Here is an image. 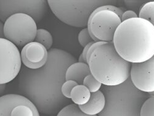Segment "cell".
<instances>
[{
    "instance_id": "6da1fadb",
    "label": "cell",
    "mask_w": 154,
    "mask_h": 116,
    "mask_svg": "<svg viewBox=\"0 0 154 116\" xmlns=\"http://www.w3.org/2000/svg\"><path fill=\"white\" fill-rule=\"evenodd\" d=\"M48 60L43 67L29 69L23 67L19 77V90L36 106L39 112L46 115L58 113L68 105L61 87L66 81V73L76 58L67 51L53 48L48 51Z\"/></svg>"
},
{
    "instance_id": "7a4b0ae2",
    "label": "cell",
    "mask_w": 154,
    "mask_h": 116,
    "mask_svg": "<svg viewBox=\"0 0 154 116\" xmlns=\"http://www.w3.org/2000/svg\"><path fill=\"white\" fill-rule=\"evenodd\" d=\"M113 44L118 54L131 64L146 61L154 56L153 25L139 17L122 22Z\"/></svg>"
},
{
    "instance_id": "3957f363",
    "label": "cell",
    "mask_w": 154,
    "mask_h": 116,
    "mask_svg": "<svg viewBox=\"0 0 154 116\" xmlns=\"http://www.w3.org/2000/svg\"><path fill=\"white\" fill-rule=\"evenodd\" d=\"M87 64L91 74L104 86L120 85L130 77L131 64L118 54L113 42L97 48Z\"/></svg>"
},
{
    "instance_id": "277c9868",
    "label": "cell",
    "mask_w": 154,
    "mask_h": 116,
    "mask_svg": "<svg viewBox=\"0 0 154 116\" xmlns=\"http://www.w3.org/2000/svg\"><path fill=\"white\" fill-rule=\"evenodd\" d=\"M106 103L97 116H140V110L149 93L139 91L130 78L123 83L114 86L101 87Z\"/></svg>"
},
{
    "instance_id": "5b68a950",
    "label": "cell",
    "mask_w": 154,
    "mask_h": 116,
    "mask_svg": "<svg viewBox=\"0 0 154 116\" xmlns=\"http://www.w3.org/2000/svg\"><path fill=\"white\" fill-rule=\"evenodd\" d=\"M53 13L62 22L77 28H86L89 16L97 8L110 5L107 0H48Z\"/></svg>"
},
{
    "instance_id": "8992f818",
    "label": "cell",
    "mask_w": 154,
    "mask_h": 116,
    "mask_svg": "<svg viewBox=\"0 0 154 116\" xmlns=\"http://www.w3.org/2000/svg\"><path fill=\"white\" fill-rule=\"evenodd\" d=\"M123 11L110 5L96 9L89 16L87 28L93 40L96 42H113L115 32L121 24Z\"/></svg>"
},
{
    "instance_id": "52a82bcc",
    "label": "cell",
    "mask_w": 154,
    "mask_h": 116,
    "mask_svg": "<svg viewBox=\"0 0 154 116\" xmlns=\"http://www.w3.org/2000/svg\"><path fill=\"white\" fill-rule=\"evenodd\" d=\"M37 30L35 20L25 14L12 15L4 23L5 38L17 47H23L34 42Z\"/></svg>"
},
{
    "instance_id": "ba28073f",
    "label": "cell",
    "mask_w": 154,
    "mask_h": 116,
    "mask_svg": "<svg viewBox=\"0 0 154 116\" xmlns=\"http://www.w3.org/2000/svg\"><path fill=\"white\" fill-rule=\"evenodd\" d=\"M48 5L46 0H0V20L5 22L12 15L22 13L39 22L46 14Z\"/></svg>"
},
{
    "instance_id": "9c48e42d",
    "label": "cell",
    "mask_w": 154,
    "mask_h": 116,
    "mask_svg": "<svg viewBox=\"0 0 154 116\" xmlns=\"http://www.w3.org/2000/svg\"><path fill=\"white\" fill-rule=\"evenodd\" d=\"M22 69L18 48L6 38H0V84L13 80Z\"/></svg>"
},
{
    "instance_id": "30bf717a",
    "label": "cell",
    "mask_w": 154,
    "mask_h": 116,
    "mask_svg": "<svg viewBox=\"0 0 154 116\" xmlns=\"http://www.w3.org/2000/svg\"><path fill=\"white\" fill-rule=\"evenodd\" d=\"M133 85L139 91L146 93L154 92V56L149 60L132 63L130 77Z\"/></svg>"
},
{
    "instance_id": "8fae6325",
    "label": "cell",
    "mask_w": 154,
    "mask_h": 116,
    "mask_svg": "<svg viewBox=\"0 0 154 116\" xmlns=\"http://www.w3.org/2000/svg\"><path fill=\"white\" fill-rule=\"evenodd\" d=\"M48 51L42 44L33 42L24 46L20 52L22 63L29 69H38L45 66L48 60Z\"/></svg>"
},
{
    "instance_id": "7c38bea8",
    "label": "cell",
    "mask_w": 154,
    "mask_h": 116,
    "mask_svg": "<svg viewBox=\"0 0 154 116\" xmlns=\"http://www.w3.org/2000/svg\"><path fill=\"white\" fill-rule=\"evenodd\" d=\"M26 105L35 111H38L36 106L26 97L21 95L9 94L0 97V116H11V112L16 106Z\"/></svg>"
},
{
    "instance_id": "4fadbf2b",
    "label": "cell",
    "mask_w": 154,
    "mask_h": 116,
    "mask_svg": "<svg viewBox=\"0 0 154 116\" xmlns=\"http://www.w3.org/2000/svg\"><path fill=\"white\" fill-rule=\"evenodd\" d=\"M106 97L101 90L92 93L86 104L79 106L80 110L89 115H97L104 110L106 106Z\"/></svg>"
},
{
    "instance_id": "5bb4252c",
    "label": "cell",
    "mask_w": 154,
    "mask_h": 116,
    "mask_svg": "<svg viewBox=\"0 0 154 116\" xmlns=\"http://www.w3.org/2000/svg\"><path fill=\"white\" fill-rule=\"evenodd\" d=\"M89 74H91V72L87 63L76 62L67 68L66 80H73L79 85H83L85 78Z\"/></svg>"
},
{
    "instance_id": "9a60e30c",
    "label": "cell",
    "mask_w": 154,
    "mask_h": 116,
    "mask_svg": "<svg viewBox=\"0 0 154 116\" xmlns=\"http://www.w3.org/2000/svg\"><path fill=\"white\" fill-rule=\"evenodd\" d=\"M91 92L83 85L75 86L71 92V99L77 106L84 105L88 102L91 96Z\"/></svg>"
},
{
    "instance_id": "2e32d148",
    "label": "cell",
    "mask_w": 154,
    "mask_h": 116,
    "mask_svg": "<svg viewBox=\"0 0 154 116\" xmlns=\"http://www.w3.org/2000/svg\"><path fill=\"white\" fill-rule=\"evenodd\" d=\"M35 42L42 44L48 50H49L53 44V38L48 30L40 29L37 30Z\"/></svg>"
},
{
    "instance_id": "e0dca14e",
    "label": "cell",
    "mask_w": 154,
    "mask_h": 116,
    "mask_svg": "<svg viewBox=\"0 0 154 116\" xmlns=\"http://www.w3.org/2000/svg\"><path fill=\"white\" fill-rule=\"evenodd\" d=\"M138 17L149 21L154 27V1L148 2L141 7Z\"/></svg>"
},
{
    "instance_id": "ac0fdd59",
    "label": "cell",
    "mask_w": 154,
    "mask_h": 116,
    "mask_svg": "<svg viewBox=\"0 0 154 116\" xmlns=\"http://www.w3.org/2000/svg\"><path fill=\"white\" fill-rule=\"evenodd\" d=\"M57 116H97L89 115L83 113L79 106L75 104H70L63 108L58 113Z\"/></svg>"
},
{
    "instance_id": "d6986e66",
    "label": "cell",
    "mask_w": 154,
    "mask_h": 116,
    "mask_svg": "<svg viewBox=\"0 0 154 116\" xmlns=\"http://www.w3.org/2000/svg\"><path fill=\"white\" fill-rule=\"evenodd\" d=\"M11 116H40L39 111H35L26 105L16 106L11 112Z\"/></svg>"
},
{
    "instance_id": "ffe728a7",
    "label": "cell",
    "mask_w": 154,
    "mask_h": 116,
    "mask_svg": "<svg viewBox=\"0 0 154 116\" xmlns=\"http://www.w3.org/2000/svg\"><path fill=\"white\" fill-rule=\"evenodd\" d=\"M83 85L89 90L91 93L99 91L102 87V84L94 78L91 74L85 77Z\"/></svg>"
},
{
    "instance_id": "44dd1931",
    "label": "cell",
    "mask_w": 154,
    "mask_h": 116,
    "mask_svg": "<svg viewBox=\"0 0 154 116\" xmlns=\"http://www.w3.org/2000/svg\"><path fill=\"white\" fill-rule=\"evenodd\" d=\"M140 116H154V96H150L142 106Z\"/></svg>"
},
{
    "instance_id": "7402d4cb",
    "label": "cell",
    "mask_w": 154,
    "mask_h": 116,
    "mask_svg": "<svg viewBox=\"0 0 154 116\" xmlns=\"http://www.w3.org/2000/svg\"><path fill=\"white\" fill-rule=\"evenodd\" d=\"M75 81L73 80H66L63 83L61 87V92L62 95L67 99H71V92L73 88L78 85Z\"/></svg>"
},
{
    "instance_id": "603a6c76",
    "label": "cell",
    "mask_w": 154,
    "mask_h": 116,
    "mask_svg": "<svg viewBox=\"0 0 154 116\" xmlns=\"http://www.w3.org/2000/svg\"><path fill=\"white\" fill-rule=\"evenodd\" d=\"M78 40L80 45L83 48L85 47L87 45L94 42L91 38L90 34H89L87 27L84 28L80 32L78 36Z\"/></svg>"
},
{
    "instance_id": "cb8c5ba5",
    "label": "cell",
    "mask_w": 154,
    "mask_h": 116,
    "mask_svg": "<svg viewBox=\"0 0 154 116\" xmlns=\"http://www.w3.org/2000/svg\"><path fill=\"white\" fill-rule=\"evenodd\" d=\"M146 3L145 1H125V4L128 8L131 9V11L134 12H139L142 7ZM137 13V12H136Z\"/></svg>"
},
{
    "instance_id": "d4e9b609",
    "label": "cell",
    "mask_w": 154,
    "mask_h": 116,
    "mask_svg": "<svg viewBox=\"0 0 154 116\" xmlns=\"http://www.w3.org/2000/svg\"><path fill=\"white\" fill-rule=\"evenodd\" d=\"M137 17H139L138 14L136 12L131 10H128L123 12V14L121 17V20H122V22H124L127 20L134 19V18H137Z\"/></svg>"
},
{
    "instance_id": "484cf974",
    "label": "cell",
    "mask_w": 154,
    "mask_h": 116,
    "mask_svg": "<svg viewBox=\"0 0 154 116\" xmlns=\"http://www.w3.org/2000/svg\"><path fill=\"white\" fill-rule=\"evenodd\" d=\"M106 43H107V42H100V41H99V42H94L91 45V46L89 47V49H88V51L87 53V55H86V61H87V63L89 61V58H90L91 54L93 53V51L98 47H99L100 46L102 45H104Z\"/></svg>"
},
{
    "instance_id": "4316f807",
    "label": "cell",
    "mask_w": 154,
    "mask_h": 116,
    "mask_svg": "<svg viewBox=\"0 0 154 116\" xmlns=\"http://www.w3.org/2000/svg\"><path fill=\"white\" fill-rule=\"evenodd\" d=\"M94 42H92V43H89V44L87 45L85 47L83 48V52H82V56H83V57L85 61L86 62V63H87V61H86V55H87V53H88V49H89V47L91 46V45Z\"/></svg>"
},
{
    "instance_id": "83f0119b",
    "label": "cell",
    "mask_w": 154,
    "mask_h": 116,
    "mask_svg": "<svg viewBox=\"0 0 154 116\" xmlns=\"http://www.w3.org/2000/svg\"><path fill=\"white\" fill-rule=\"evenodd\" d=\"M0 38H5L4 23L0 20Z\"/></svg>"
},
{
    "instance_id": "f1b7e54d",
    "label": "cell",
    "mask_w": 154,
    "mask_h": 116,
    "mask_svg": "<svg viewBox=\"0 0 154 116\" xmlns=\"http://www.w3.org/2000/svg\"><path fill=\"white\" fill-rule=\"evenodd\" d=\"M6 88V84H0V96L5 92Z\"/></svg>"
},
{
    "instance_id": "f546056e",
    "label": "cell",
    "mask_w": 154,
    "mask_h": 116,
    "mask_svg": "<svg viewBox=\"0 0 154 116\" xmlns=\"http://www.w3.org/2000/svg\"><path fill=\"white\" fill-rule=\"evenodd\" d=\"M78 62H79L86 63V62L85 61V59H84V58H83V56H82V54L80 55V57H79V61H78Z\"/></svg>"
},
{
    "instance_id": "4dcf8cb0",
    "label": "cell",
    "mask_w": 154,
    "mask_h": 116,
    "mask_svg": "<svg viewBox=\"0 0 154 116\" xmlns=\"http://www.w3.org/2000/svg\"><path fill=\"white\" fill-rule=\"evenodd\" d=\"M150 96H154V92H152V93H149Z\"/></svg>"
}]
</instances>
